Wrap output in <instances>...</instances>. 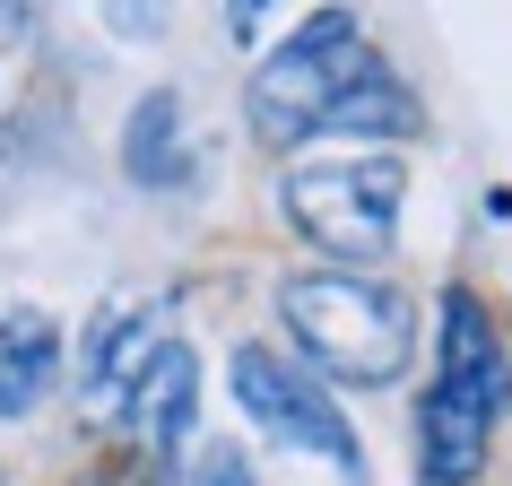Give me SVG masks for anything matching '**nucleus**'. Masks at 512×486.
I'll list each match as a JSON object with an SVG mask.
<instances>
[{"mask_svg": "<svg viewBox=\"0 0 512 486\" xmlns=\"http://www.w3.org/2000/svg\"><path fill=\"white\" fill-rule=\"evenodd\" d=\"M191 486H252V460L235 443H209V452L191 460Z\"/></svg>", "mask_w": 512, "mask_h": 486, "instance_id": "obj_10", "label": "nucleus"}, {"mask_svg": "<svg viewBox=\"0 0 512 486\" xmlns=\"http://www.w3.org/2000/svg\"><path fill=\"white\" fill-rule=\"evenodd\" d=\"M191 408H200V356L165 339V348L148 356V374L131 382V426H139V443H148V460H174V452H183Z\"/></svg>", "mask_w": 512, "mask_h": 486, "instance_id": "obj_7", "label": "nucleus"}, {"mask_svg": "<svg viewBox=\"0 0 512 486\" xmlns=\"http://www.w3.org/2000/svg\"><path fill=\"white\" fill-rule=\"evenodd\" d=\"M122 165H131V183H191V139H183V96H148V105L131 113V131H122Z\"/></svg>", "mask_w": 512, "mask_h": 486, "instance_id": "obj_9", "label": "nucleus"}, {"mask_svg": "<svg viewBox=\"0 0 512 486\" xmlns=\"http://www.w3.org/2000/svg\"><path fill=\"white\" fill-rule=\"evenodd\" d=\"M105 18H113V35H131V44H157V35H165V0H113Z\"/></svg>", "mask_w": 512, "mask_h": 486, "instance_id": "obj_11", "label": "nucleus"}, {"mask_svg": "<svg viewBox=\"0 0 512 486\" xmlns=\"http://www.w3.org/2000/svg\"><path fill=\"white\" fill-rule=\"evenodd\" d=\"M278 313H287V339H296L330 382H400L408 356H417V313H408L400 287H382L365 270H304L278 287Z\"/></svg>", "mask_w": 512, "mask_h": 486, "instance_id": "obj_2", "label": "nucleus"}, {"mask_svg": "<svg viewBox=\"0 0 512 486\" xmlns=\"http://www.w3.org/2000/svg\"><path fill=\"white\" fill-rule=\"evenodd\" d=\"M165 348V304L157 296H122L96 313V330H87V348H79V382H87V400L96 408H122L131 400V382L148 374V356Z\"/></svg>", "mask_w": 512, "mask_h": 486, "instance_id": "obj_6", "label": "nucleus"}, {"mask_svg": "<svg viewBox=\"0 0 512 486\" xmlns=\"http://www.w3.org/2000/svg\"><path fill=\"white\" fill-rule=\"evenodd\" d=\"M61 382V330L44 313H0V417H27Z\"/></svg>", "mask_w": 512, "mask_h": 486, "instance_id": "obj_8", "label": "nucleus"}, {"mask_svg": "<svg viewBox=\"0 0 512 486\" xmlns=\"http://www.w3.org/2000/svg\"><path fill=\"white\" fill-rule=\"evenodd\" d=\"M235 400L252 408V417H261L287 452H313V460H330V469L365 478V452H356V434H348V417H339V400H330L313 374H296L278 348H235Z\"/></svg>", "mask_w": 512, "mask_h": 486, "instance_id": "obj_5", "label": "nucleus"}, {"mask_svg": "<svg viewBox=\"0 0 512 486\" xmlns=\"http://www.w3.org/2000/svg\"><path fill=\"white\" fill-rule=\"evenodd\" d=\"M400 191L408 165L400 157H339V165H296L287 174V217L304 226V243H322L330 261H382L391 226H400Z\"/></svg>", "mask_w": 512, "mask_h": 486, "instance_id": "obj_4", "label": "nucleus"}, {"mask_svg": "<svg viewBox=\"0 0 512 486\" xmlns=\"http://www.w3.org/2000/svg\"><path fill=\"white\" fill-rule=\"evenodd\" d=\"M512 408V356L495 339L469 287L443 296V348H434V391L417 408V486H469L486 469V443Z\"/></svg>", "mask_w": 512, "mask_h": 486, "instance_id": "obj_1", "label": "nucleus"}, {"mask_svg": "<svg viewBox=\"0 0 512 486\" xmlns=\"http://www.w3.org/2000/svg\"><path fill=\"white\" fill-rule=\"evenodd\" d=\"M35 18H44V0H0V35H35Z\"/></svg>", "mask_w": 512, "mask_h": 486, "instance_id": "obj_13", "label": "nucleus"}, {"mask_svg": "<svg viewBox=\"0 0 512 486\" xmlns=\"http://www.w3.org/2000/svg\"><path fill=\"white\" fill-rule=\"evenodd\" d=\"M382 79V53L365 44L348 9H322V18H304L287 35V53H270L243 87V113H252V139L261 148H296L313 131H339V113H348L356 87Z\"/></svg>", "mask_w": 512, "mask_h": 486, "instance_id": "obj_3", "label": "nucleus"}, {"mask_svg": "<svg viewBox=\"0 0 512 486\" xmlns=\"http://www.w3.org/2000/svg\"><path fill=\"white\" fill-rule=\"evenodd\" d=\"M270 9H278V0H226V35H235V44H252V35L270 27Z\"/></svg>", "mask_w": 512, "mask_h": 486, "instance_id": "obj_12", "label": "nucleus"}]
</instances>
